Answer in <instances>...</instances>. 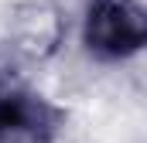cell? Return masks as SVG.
Instances as JSON below:
<instances>
[{"mask_svg": "<svg viewBox=\"0 0 147 143\" xmlns=\"http://www.w3.org/2000/svg\"><path fill=\"white\" fill-rule=\"evenodd\" d=\"M69 37V17L55 0H21L7 17V44L24 61H48Z\"/></svg>", "mask_w": 147, "mask_h": 143, "instance_id": "3957f363", "label": "cell"}, {"mask_svg": "<svg viewBox=\"0 0 147 143\" xmlns=\"http://www.w3.org/2000/svg\"><path fill=\"white\" fill-rule=\"evenodd\" d=\"M79 44L92 61H130L147 51V0H86Z\"/></svg>", "mask_w": 147, "mask_h": 143, "instance_id": "6da1fadb", "label": "cell"}, {"mask_svg": "<svg viewBox=\"0 0 147 143\" xmlns=\"http://www.w3.org/2000/svg\"><path fill=\"white\" fill-rule=\"evenodd\" d=\"M69 112L17 78H0V143H58Z\"/></svg>", "mask_w": 147, "mask_h": 143, "instance_id": "7a4b0ae2", "label": "cell"}]
</instances>
